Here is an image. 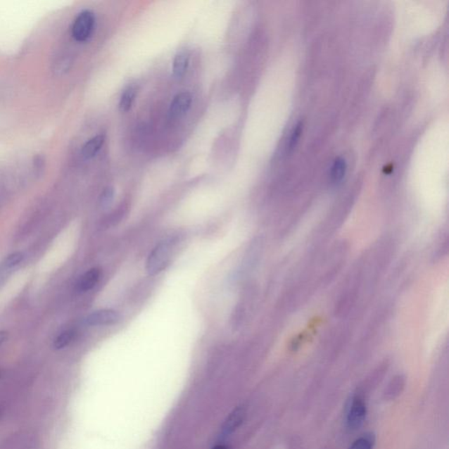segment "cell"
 Segmentation results:
<instances>
[{"label":"cell","instance_id":"cell-6","mask_svg":"<svg viewBox=\"0 0 449 449\" xmlns=\"http://www.w3.org/2000/svg\"><path fill=\"white\" fill-rule=\"evenodd\" d=\"M245 415V410L241 407L234 410L231 413L224 423L222 434H220V441H222L227 436H230L235 429H237L241 426V424L244 422Z\"/></svg>","mask_w":449,"mask_h":449},{"label":"cell","instance_id":"cell-2","mask_svg":"<svg viewBox=\"0 0 449 449\" xmlns=\"http://www.w3.org/2000/svg\"><path fill=\"white\" fill-rule=\"evenodd\" d=\"M95 23L96 18L91 11L84 10L78 14L71 27V34L75 40L78 42L88 41L94 33Z\"/></svg>","mask_w":449,"mask_h":449},{"label":"cell","instance_id":"cell-13","mask_svg":"<svg viewBox=\"0 0 449 449\" xmlns=\"http://www.w3.org/2000/svg\"><path fill=\"white\" fill-rule=\"evenodd\" d=\"M75 336H76V332L73 329L64 331L56 338L54 348L56 349H62L67 347L73 341Z\"/></svg>","mask_w":449,"mask_h":449},{"label":"cell","instance_id":"cell-7","mask_svg":"<svg viewBox=\"0 0 449 449\" xmlns=\"http://www.w3.org/2000/svg\"><path fill=\"white\" fill-rule=\"evenodd\" d=\"M101 272L98 268L89 270L80 277L77 284V289L81 292H85L94 289L101 279Z\"/></svg>","mask_w":449,"mask_h":449},{"label":"cell","instance_id":"cell-11","mask_svg":"<svg viewBox=\"0 0 449 449\" xmlns=\"http://www.w3.org/2000/svg\"><path fill=\"white\" fill-rule=\"evenodd\" d=\"M137 89L135 87H129L123 91L121 95L119 108L120 112L126 113L129 111L133 106L135 97H137Z\"/></svg>","mask_w":449,"mask_h":449},{"label":"cell","instance_id":"cell-9","mask_svg":"<svg viewBox=\"0 0 449 449\" xmlns=\"http://www.w3.org/2000/svg\"><path fill=\"white\" fill-rule=\"evenodd\" d=\"M190 63V56L187 52L182 51L175 56L173 61V75L174 77L179 80L184 76Z\"/></svg>","mask_w":449,"mask_h":449},{"label":"cell","instance_id":"cell-5","mask_svg":"<svg viewBox=\"0 0 449 449\" xmlns=\"http://www.w3.org/2000/svg\"><path fill=\"white\" fill-rule=\"evenodd\" d=\"M119 312L113 309H103L91 313L85 320L90 326H110L119 322Z\"/></svg>","mask_w":449,"mask_h":449},{"label":"cell","instance_id":"cell-14","mask_svg":"<svg viewBox=\"0 0 449 449\" xmlns=\"http://www.w3.org/2000/svg\"><path fill=\"white\" fill-rule=\"evenodd\" d=\"M302 124L301 122L296 125L293 128V130L291 132V134L290 139H289L288 144V151L291 152L294 151V148L297 147V145L299 141V139H301L302 134Z\"/></svg>","mask_w":449,"mask_h":449},{"label":"cell","instance_id":"cell-8","mask_svg":"<svg viewBox=\"0 0 449 449\" xmlns=\"http://www.w3.org/2000/svg\"><path fill=\"white\" fill-rule=\"evenodd\" d=\"M106 137L104 134H98L85 142L83 148H82V156H83V158L87 160L95 158L99 151H101L103 145H104Z\"/></svg>","mask_w":449,"mask_h":449},{"label":"cell","instance_id":"cell-4","mask_svg":"<svg viewBox=\"0 0 449 449\" xmlns=\"http://www.w3.org/2000/svg\"><path fill=\"white\" fill-rule=\"evenodd\" d=\"M192 95L189 91H182L175 96L170 106L169 114L171 119H180L191 109Z\"/></svg>","mask_w":449,"mask_h":449},{"label":"cell","instance_id":"cell-16","mask_svg":"<svg viewBox=\"0 0 449 449\" xmlns=\"http://www.w3.org/2000/svg\"><path fill=\"white\" fill-rule=\"evenodd\" d=\"M403 387H404V384L402 383L401 379L393 381V384L386 390L387 398H394L397 397V396L400 394Z\"/></svg>","mask_w":449,"mask_h":449},{"label":"cell","instance_id":"cell-18","mask_svg":"<svg viewBox=\"0 0 449 449\" xmlns=\"http://www.w3.org/2000/svg\"><path fill=\"white\" fill-rule=\"evenodd\" d=\"M8 338V333L6 331H0V345L3 344Z\"/></svg>","mask_w":449,"mask_h":449},{"label":"cell","instance_id":"cell-15","mask_svg":"<svg viewBox=\"0 0 449 449\" xmlns=\"http://www.w3.org/2000/svg\"><path fill=\"white\" fill-rule=\"evenodd\" d=\"M23 259L24 255L23 253L14 252L7 256L5 261L3 263V265L6 269L13 268V267L19 265L20 263L23 261Z\"/></svg>","mask_w":449,"mask_h":449},{"label":"cell","instance_id":"cell-19","mask_svg":"<svg viewBox=\"0 0 449 449\" xmlns=\"http://www.w3.org/2000/svg\"><path fill=\"white\" fill-rule=\"evenodd\" d=\"M213 449H228V448L224 443H217L215 446L213 448Z\"/></svg>","mask_w":449,"mask_h":449},{"label":"cell","instance_id":"cell-12","mask_svg":"<svg viewBox=\"0 0 449 449\" xmlns=\"http://www.w3.org/2000/svg\"><path fill=\"white\" fill-rule=\"evenodd\" d=\"M375 443V434L368 433L356 439L349 449H373Z\"/></svg>","mask_w":449,"mask_h":449},{"label":"cell","instance_id":"cell-10","mask_svg":"<svg viewBox=\"0 0 449 449\" xmlns=\"http://www.w3.org/2000/svg\"><path fill=\"white\" fill-rule=\"evenodd\" d=\"M346 171H347V163H346L345 159L337 158L334 160L330 171L331 181L333 182V184H340L343 180Z\"/></svg>","mask_w":449,"mask_h":449},{"label":"cell","instance_id":"cell-1","mask_svg":"<svg viewBox=\"0 0 449 449\" xmlns=\"http://www.w3.org/2000/svg\"><path fill=\"white\" fill-rule=\"evenodd\" d=\"M172 241H165L160 242L156 247L153 249L149 255L147 262V272L149 275H158L165 270L169 265L172 254Z\"/></svg>","mask_w":449,"mask_h":449},{"label":"cell","instance_id":"cell-17","mask_svg":"<svg viewBox=\"0 0 449 449\" xmlns=\"http://www.w3.org/2000/svg\"><path fill=\"white\" fill-rule=\"evenodd\" d=\"M114 196V191L113 188H106L101 195V205L104 208H108L111 205Z\"/></svg>","mask_w":449,"mask_h":449},{"label":"cell","instance_id":"cell-3","mask_svg":"<svg viewBox=\"0 0 449 449\" xmlns=\"http://www.w3.org/2000/svg\"><path fill=\"white\" fill-rule=\"evenodd\" d=\"M367 416V407L362 398L355 397L352 399L348 410L347 425L349 429L355 431L363 425Z\"/></svg>","mask_w":449,"mask_h":449}]
</instances>
